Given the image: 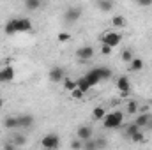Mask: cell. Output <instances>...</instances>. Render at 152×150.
<instances>
[{
	"label": "cell",
	"mask_w": 152,
	"mask_h": 150,
	"mask_svg": "<svg viewBox=\"0 0 152 150\" xmlns=\"http://www.w3.org/2000/svg\"><path fill=\"white\" fill-rule=\"evenodd\" d=\"M4 108V99H0V110Z\"/></svg>",
	"instance_id": "obj_34"
},
{
	"label": "cell",
	"mask_w": 152,
	"mask_h": 150,
	"mask_svg": "<svg viewBox=\"0 0 152 150\" xmlns=\"http://www.w3.org/2000/svg\"><path fill=\"white\" fill-rule=\"evenodd\" d=\"M112 25H113V27H118V28H124L127 23H126V18H124V16L117 14V16H113V18H112Z\"/></svg>",
	"instance_id": "obj_20"
},
{
	"label": "cell",
	"mask_w": 152,
	"mask_h": 150,
	"mask_svg": "<svg viewBox=\"0 0 152 150\" xmlns=\"http://www.w3.org/2000/svg\"><path fill=\"white\" fill-rule=\"evenodd\" d=\"M83 149L94 150V149H97V145H96V141H94L92 138H88V140H85V141H83Z\"/></svg>",
	"instance_id": "obj_27"
},
{
	"label": "cell",
	"mask_w": 152,
	"mask_h": 150,
	"mask_svg": "<svg viewBox=\"0 0 152 150\" xmlns=\"http://www.w3.org/2000/svg\"><path fill=\"white\" fill-rule=\"evenodd\" d=\"M112 50H113V48H112L110 44L101 42V53H103V55H106V57H108V55H112Z\"/></svg>",
	"instance_id": "obj_30"
},
{
	"label": "cell",
	"mask_w": 152,
	"mask_h": 150,
	"mask_svg": "<svg viewBox=\"0 0 152 150\" xmlns=\"http://www.w3.org/2000/svg\"><path fill=\"white\" fill-rule=\"evenodd\" d=\"M14 67L12 66H5L4 69H0V83H11L14 79Z\"/></svg>",
	"instance_id": "obj_7"
},
{
	"label": "cell",
	"mask_w": 152,
	"mask_h": 150,
	"mask_svg": "<svg viewBox=\"0 0 152 150\" xmlns=\"http://www.w3.org/2000/svg\"><path fill=\"white\" fill-rule=\"evenodd\" d=\"M76 57L80 60H90L94 57V48L92 46H81L76 50Z\"/></svg>",
	"instance_id": "obj_9"
},
{
	"label": "cell",
	"mask_w": 152,
	"mask_h": 150,
	"mask_svg": "<svg viewBox=\"0 0 152 150\" xmlns=\"http://www.w3.org/2000/svg\"><path fill=\"white\" fill-rule=\"evenodd\" d=\"M62 83H64V88H66L67 92H71L76 85H78V83H76V79H71V78H64V79H62Z\"/></svg>",
	"instance_id": "obj_23"
},
{
	"label": "cell",
	"mask_w": 152,
	"mask_h": 150,
	"mask_svg": "<svg viewBox=\"0 0 152 150\" xmlns=\"http://www.w3.org/2000/svg\"><path fill=\"white\" fill-rule=\"evenodd\" d=\"M134 124H138L140 127H147V125H152V117H151V115H149L147 111H143L142 115H138V117H136Z\"/></svg>",
	"instance_id": "obj_13"
},
{
	"label": "cell",
	"mask_w": 152,
	"mask_h": 150,
	"mask_svg": "<svg viewBox=\"0 0 152 150\" xmlns=\"http://www.w3.org/2000/svg\"><path fill=\"white\" fill-rule=\"evenodd\" d=\"M34 125V117L32 115H20L18 117V127H23V129H28Z\"/></svg>",
	"instance_id": "obj_11"
},
{
	"label": "cell",
	"mask_w": 152,
	"mask_h": 150,
	"mask_svg": "<svg viewBox=\"0 0 152 150\" xmlns=\"http://www.w3.org/2000/svg\"><path fill=\"white\" fill-rule=\"evenodd\" d=\"M76 83H78V87H80V88H81L85 94L88 92V88H92V87H90V83H88V79H87L85 76H81L80 79H76Z\"/></svg>",
	"instance_id": "obj_21"
},
{
	"label": "cell",
	"mask_w": 152,
	"mask_h": 150,
	"mask_svg": "<svg viewBox=\"0 0 152 150\" xmlns=\"http://www.w3.org/2000/svg\"><path fill=\"white\" fill-rule=\"evenodd\" d=\"M92 134H94V131H92V127H90V125H80V127H78V131H76V138H80L81 141H85V140L92 138Z\"/></svg>",
	"instance_id": "obj_10"
},
{
	"label": "cell",
	"mask_w": 152,
	"mask_h": 150,
	"mask_svg": "<svg viewBox=\"0 0 152 150\" xmlns=\"http://www.w3.org/2000/svg\"><path fill=\"white\" fill-rule=\"evenodd\" d=\"M120 41H122V36H120L118 32H106V34H103V36H101V42L110 44L112 48L118 46V44H120Z\"/></svg>",
	"instance_id": "obj_3"
},
{
	"label": "cell",
	"mask_w": 152,
	"mask_h": 150,
	"mask_svg": "<svg viewBox=\"0 0 152 150\" xmlns=\"http://www.w3.org/2000/svg\"><path fill=\"white\" fill-rule=\"evenodd\" d=\"M69 94H71V97H73V99H81V97L85 95V92H83V90H81L78 85H76V87L71 90V92H69Z\"/></svg>",
	"instance_id": "obj_24"
},
{
	"label": "cell",
	"mask_w": 152,
	"mask_h": 150,
	"mask_svg": "<svg viewBox=\"0 0 152 150\" xmlns=\"http://www.w3.org/2000/svg\"><path fill=\"white\" fill-rule=\"evenodd\" d=\"M140 129H142V127H140L138 124H134V122H133V124H129V125L126 127V136H127V138H131V136H133L134 133H138Z\"/></svg>",
	"instance_id": "obj_22"
},
{
	"label": "cell",
	"mask_w": 152,
	"mask_h": 150,
	"mask_svg": "<svg viewBox=\"0 0 152 150\" xmlns=\"http://www.w3.org/2000/svg\"><path fill=\"white\" fill-rule=\"evenodd\" d=\"M117 90L120 92L122 97H126V95L129 94V90H131V83H129V78H127V76H120V78L117 79Z\"/></svg>",
	"instance_id": "obj_6"
},
{
	"label": "cell",
	"mask_w": 152,
	"mask_h": 150,
	"mask_svg": "<svg viewBox=\"0 0 152 150\" xmlns=\"http://www.w3.org/2000/svg\"><path fill=\"white\" fill-rule=\"evenodd\" d=\"M104 115H106V108H104V106H96V108L92 110V118H94V120H103Z\"/></svg>",
	"instance_id": "obj_15"
},
{
	"label": "cell",
	"mask_w": 152,
	"mask_h": 150,
	"mask_svg": "<svg viewBox=\"0 0 152 150\" xmlns=\"http://www.w3.org/2000/svg\"><path fill=\"white\" fill-rule=\"evenodd\" d=\"M143 60L142 58H138V57H133V60L129 62V71L131 73H138V71H142L143 69Z\"/></svg>",
	"instance_id": "obj_14"
},
{
	"label": "cell",
	"mask_w": 152,
	"mask_h": 150,
	"mask_svg": "<svg viewBox=\"0 0 152 150\" xmlns=\"http://www.w3.org/2000/svg\"><path fill=\"white\" fill-rule=\"evenodd\" d=\"M71 149H83V143H81V140H80V138L71 141Z\"/></svg>",
	"instance_id": "obj_32"
},
{
	"label": "cell",
	"mask_w": 152,
	"mask_h": 150,
	"mask_svg": "<svg viewBox=\"0 0 152 150\" xmlns=\"http://www.w3.org/2000/svg\"><path fill=\"white\" fill-rule=\"evenodd\" d=\"M136 4H138L140 7H151L152 0H136Z\"/></svg>",
	"instance_id": "obj_33"
},
{
	"label": "cell",
	"mask_w": 152,
	"mask_h": 150,
	"mask_svg": "<svg viewBox=\"0 0 152 150\" xmlns=\"http://www.w3.org/2000/svg\"><path fill=\"white\" fill-rule=\"evenodd\" d=\"M64 78H66V73H64V69H62V67H58V66L51 67V69H50V73H48V79H50L51 83H60Z\"/></svg>",
	"instance_id": "obj_5"
},
{
	"label": "cell",
	"mask_w": 152,
	"mask_h": 150,
	"mask_svg": "<svg viewBox=\"0 0 152 150\" xmlns=\"http://www.w3.org/2000/svg\"><path fill=\"white\" fill-rule=\"evenodd\" d=\"M58 145H60V140H58V136L55 133H50V134L42 136V140H41V147L42 149L55 150V149H58Z\"/></svg>",
	"instance_id": "obj_2"
},
{
	"label": "cell",
	"mask_w": 152,
	"mask_h": 150,
	"mask_svg": "<svg viewBox=\"0 0 152 150\" xmlns=\"http://www.w3.org/2000/svg\"><path fill=\"white\" fill-rule=\"evenodd\" d=\"M25 143H27V138H25V136H20V134L14 136V145H16V147H23Z\"/></svg>",
	"instance_id": "obj_31"
},
{
	"label": "cell",
	"mask_w": 152,
	"mask_h": 150,
	"mask_svg": "<svg viewBox=\"0 0 152 150\" xmlns=\"http://www.w3.org/2000/svg\"><path fill=\"white\" fill-rule=\"evenodd\" d=\"M131 140H133V141H136V143H140V141H143V140H145V134H143V133H142V129H140L138 133H134V134L131 136Z\"/></svg>",
	"instance_id": "obj_29"
},
{
	"label": "cell",
	"mask_w": 152,
	"mask_h": 150,
	"mask_svg": "<svg viewBox=\"0 0 152 150\" xmlns=\"http://www.w3.org/2000/svg\"><path fill=\"white\" fill-rule=\"evenodd\" d=\"M30 30H32L30 18H16V34L18 32H30Z\"/></svg>",
	"instance_id": "obj_8"
},
{
	"label": "cell",
	"mask_w": 152,
	"mask_h": 150,
	"mask_svg": "<svg viewBox=\"0 0 152 150\" xmlns=\"http://www.w3.org/2000/svg\"><path fill=\"white\" fill-rule=\"evenodd\" d=\"M4 127L5 129H16L18 127V117H7L4 120Z\"/></svg>",
	"instance_id": "obj_19"
},
{
	"label": "cell",
	"mask_w": 152,
	"mask_h": 150,
	"mask_svg": "<svg viewBox=\"0 0 152 150\" xmlns=\"http://www.w3.org/2000/svg\"><path fill=\"white\" fill-rule=\"evenodd\" d=\"M115 2L113 0H99V9L103 11V12H110L112 9H113Z\"/></svg>",
	"instance_id": "obj_18"
},
{
	"label": "cell",
	"mask_w": 152,
	"mask_h": 150,
	"mask_svg": "<svg viewBox=\"0 0 152 150\" xmlns=\"http://www.w3.org/2000/svg\"><path fill=\"white\" fill-rule=\"evenodd\" d=\"M124 122V113L122 111H112V113H106L104 118H103V125L106 129H118Z\"/></svg>",
	"instance_id": "obj_1"
},
{
	"label": "cell",
	"mask_w": 152,
	"mask_h": 150,
	"mask_svg": "<svg viewBox=\"0 0 152 150\" xmlns=\"http://www.w3.org/2000/svg\"><path fill=\"white\" fill-rule=\"evenodd\" d=\"M80 18H81V7H69L64 12V20L67 23H76Z\"/></svg>",
	"instance_id": "obj_4"
},
{
	"label": "cell",
	"mask_w": 152,
	"mask_h": 150,
	"mask_svg": "<svg viewBox=\"0 0 152 150\" xmlns=\"http://www.w3.org/2000/svg\"><path fill=\"white\" fill-rule=\"evenodd\" d=\"M57 41H58V42H67V41H71V34H67V32H58Z\"/></svg>",
	"instance_id": "obj_28"
},
{
	"label": "cell",
	"mask_w": 152,
	"mask_h": 150,
	"mask_svg": "<svg viewBox=\"0 0 152 150\" xmlns=\"http://www.w3.org/2000/svg\"><path fill=\"white\" fill-rule=\"evenodd\" d=\"M85 78L88 79V83H90V87H94V85H97L99 81H101V74H99V67H94L90 73H87Z\"/></svg>",
	"instance_id": "obj_12"
},
{
	"label": "cell",
	"mask_w": 152,
	"mask_h": 150,
	"mask_svg": "<svg viewBox=\"0 0 152 150\" xmlns=\"http://www.w3.org/2000/svg\"><path fill=\"white\" fill-rule=\"evenodd\" d=\"M4 32H5V36H12V34H16V18H14V20H9V21L5 23Z\"/></svg>",
	"instance_id": "obj_17"
},
{
	"label": "cell",
	"mask_w": 152,
	"mask_h": 150,
	"mask_svg": "<svg viewBox=\"0 0 152 150\" xmlns=\"http://www.w3.org/2000/svg\"><path fill=\"white\" fill-rule=\"evenodd\" d=\"M126 108H127V113H129V115H133V113H136L138 110H140V106H138V103H136V101H129Z\"/></svg>",
	"instance_id": "obj_25"
},
{
	"label": "cell",
	"mask_w": 152,
	"mask_h": 150,
	"mask_svg": "<svg viewBox=\"0 0 152 150\" xmlns=\"http://www.w3.org/2000/svg\"><path fill=\"white\" fill-rule=\"evenodd\" d=\"M42 5V0H25V9L27 11H37Z\"/></svg>",
	"instance_id": "obj_16"
},
{
	"label": "cell",
	"mask_w": 152,
	"mask_h": 150,
	"mask_svg": "<svg viewBox=\"0 0 152 150\" xmlns=\"http://www.w3.org/2000/svg\"><path fill=\"white\" fill-rule=\"evenodd\" d=\"M122 60H124L126 64H129V62L133 60V51H131L129 48H126V50L122 51Z\"/></svg>",
	"instance_id": "obj_26"
}]
</instances>
